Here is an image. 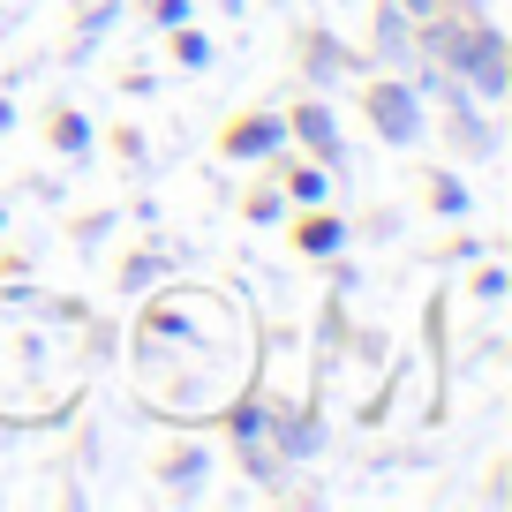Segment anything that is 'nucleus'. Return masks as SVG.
<instances>
[{
	"mask_svg": "<svg viewBox=\"0 0 512 512\" xmlns=\"http://www.w3.org/2000/svg\"><path fill=\"white\" fill-rule=\"evenodd\" d=\"M369 121H377L384 144H415L422 136V98L407 83H369Z\"/></svg>",
	"mask_w": 512,
	"mask_h": 512,
	"instance_id": "1",
	"label": "nucleus"
},
{
	"mask_svg": "<svg viewBox=\"0 0 512 512\" xmlns=\"http://www.w3.org/2000/svg\"><path fill=\"white\" fill-rule=\"evenodd\" d=\"M460 83H475L482 98H505L512 68H505V38H497L490 23H475V46H467V61H460Z\"/></svg>",
	"mask_w": 512,
	"mask_h": 512,
	"instance_id": "2",
	"label": "nucleus"
},
{
	"mask_svg": "<svg viewBox=\"0 0 512 512\" xmlns=\"http://www.w3.org/2000/svg\"><path fill=\"white\" fill-rule=\"evenodd\" d=\"M279 144H287V121L272 113H249L241 128H226V159H272Z\"/></svg>",
	"mask_w": 512,
	"mask_h": 512,
	"instance_id": "3",
	"label": "nucleus"
},
{
	"mask_svg": "<svg viewBox=\"0 0 512 512\" xmlns=\"http://www.w3.org/2000/svg\"><path fill=\"white\" fill-rule=\"evenodd\" d=\"M264 430H272V445H279V460H309V452H317V422H309V415H272V422H264Z\"/></svg>",
	"mask_w": 512,
	"mask_h": 512,
	"instance_id": "4",
	"label": "nucleus"
},
{
	"mask_svg": "<svg viewBox=\"0 0 512 512\" xmlns=\"http://www.w3.org/2000/svg\"><path fill=\"white\" fill-rule=\"evenodd\" d=\"M287 136H302L317 159H339V128H332V113H324V106H302V113L287 121Z\"/></svg>",
	"mask_w": 512,
	"mask_h": 512,
	"instance_id": "5",
	"label": "nucleus"
},
{
	"mask_svg": "<svg viewBox=\"0 0 512 512\" xmlns=\"http://www.w3.org/2000/svg\"><path fill=\"white\" fill-rule=\"evenodd\" d=\"M294 241H302L309 256H339V249H347V219H339V211H309Z\"/></svg>",
	"mask_w": 512,
	"mask_h": 512,
	"instance_id": "6",
	"label": "nucleus"
},
{
	"mask_svg": "<svg viewBox=\"0 0 512 512\" xmlns=\"http://www.w3.org/2000/svg\"><path fill=\"white\" fill-rule=\"evenodd\" d=\"M407 23H415V16H407L400 0H384V8H377V46H384V61H407V53H415V31H407Z\"/></svg>",
	"mask_w": 512,
	"mask_h": 512,
	"instance_id": "7",
	"label": "nucleus"
},
{
	"mask_svg": "<svg viewBox=\"0 0 512 512\" xmlns=\"http://www.w3.org/2000/svg\"><path fill=\"white\" fill-rule=\"evenodd\" d=\"M159 475H166V482H174V490H196V482H204V475H211V452H174V460H166V467H159Z\"/></svg>",
	"mask_w": 512,
	"mask_h": 512,
	"instance_id": "8",
	"label": "nucleus"
},
{
	"mask_svg": "<svg viewBox=\"0 0 512 512\" xmlns=\"http://www.w3.org/2000/svg\"><path fill=\"white\" fill-rule=\"evenodd\" d=\"M53 151H91V121H83V113H61V121H53Z\"/></svg>",
	"mask_w": 512,
	"mask_h": 512,
	"instance_id": "9",
	"label": "nucleus"
},
{
	"mask_svg": "<svg viewBox=\"0 0 512 512\" xmlns=\"http://www.w3.org/2000/svg\"><path fill=\"white\" fill-rule=\"evenodd\" d=\"M287 196H294V204H324V166H294Z\"/></svg>",
	"mask_w": 512,
	"mask_h": 512,
	"instance_id": "10",
	"label": "nucleus"
},
{
	"mask_svg": "<svg viewBox=\"0 0 512 512\" xmlns=\"http://www.w3.org/2000/svg\"><path fill=\"white\" fill-rule=\"evenodd\" d=\"M264 422H272L264 407H234V415H226V437H234V445L241 437H264Z\"/></svg>",
	"mask_w": 512,
	"mask_h": 512,
	"instance_id": "11",
	"label": "nucleus"
},
{
	"mask_svg": "<svg viewBox=\"0 0 512 512\" xmlns=\"http://www.w3.org/2000/svg\"><path fill=\"white\" fill-rule=\"evenodd\" d=\"M339 68H347V53H339V46H324V38H317V46H309V76H339Z\"/></svg>",
	"mask_w": 512,
	"mask_h": 512,
	"instance_id": "12",
	"label": "nucleus"
},
{
	"mask_svg": "<svg viewBox=\"0 0 512 512\" xmlns=\"http://www.w3.org/2000/svg\"><path fill=\"white\" fill-rule=\"evenodd\" d=\"M430 204L437 211H467V189H460V181H430Z\"/></svg>",
	"mask_w": 512,
	"mask_h": 512,
	"instance_id": "13",
	"label": "nucleus"
},
{
	"mask_svg": "<svg viewBox=\"0 0 512 512\" xmlns=\"http://www.w3.org/2000/svg\"><path fill=\"white\" fill-rule=\"evenodd\" d=\"M174 53H181V61H189V68H204V61H211V46H204V38H196V31H181V38H174Z\"/></svg>",
	"mask_w": 512,
	"mask_h": 512,
	"instance_id": "14",
	"label": "nucleus"
},
{
	"mask_svg": "<svg viewBox=\"0 0 512 512\" xmlns=\"http://www.w3.org/2000/svg\"><path fill=\"white\" fill-rule=\"evenodd\" d=\"M279 204H287L279 189H256V196H249V219H279Z\"/></svg>",
	"mask_w": 512,
	"mask_h": 512,
	"instance_id": "15",
	"label": "nucleus"
},
{
	"mask_svg": "<svg viewBox=\"0 0 512 512\" xmlns=\"http://www.w3.org/2000/svg\"><path fill=\"white\" fill-rule=\"evenodd\" d=\"M151 16H159L166 31H181V23H189V0H159V8H151Z\"/></svg>",
	"mask_w": 512,
	"mask_h": 512,
	"instance_id": "16",
	"label": "nucleus"
},
{
	"mask_svg": "<svg viewBox=\"0 0 512 512\" xmlns=\"http://www.w3.org/2000/svg\"><path fill=\"white\" fill-rule=\"evenodd\" d=\"M400 8H407L415 23H422V16H437V8H467V0H400Z\"/></svg>",
	"mask_w": 512,
	"mask_h": 512,
	"instance_id": "17",
	"label": "nucleus"
},
{
	"mask_svg": "<svg viewBox=\"0 0 512 512\" xmlns=\"http://www.w3.org/2000/svg\"><path fill=\"white\" fill-rule=\"evenodd\" d=\"M8 121H16V106H8V98H0V136H8Z\"/></svg>",
	"mask_w": 512,
	"mask_h": 512,
	"instance_id": "18",
	"label": "nucleus"
}]
</instances>
